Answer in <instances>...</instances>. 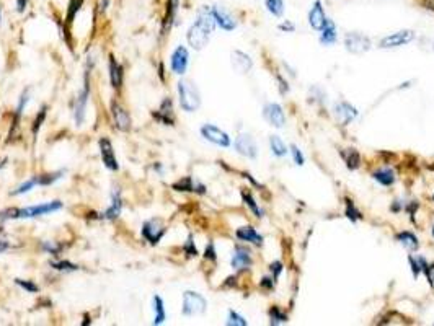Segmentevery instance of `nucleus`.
<instances>
[{
    "label": "nucleus",
    "mask_w": 434,
    "mask_h": 326,
    "mask_svg": "<svg viewBox=\"0 0 434 326\" xmlns=\"http://www.w3.org/2000/svg\"><path fill=\"white\" fill-rule=\"evenodd\" d=\"M154 118L160 121L162 124L173 126L175 123V114H173V103L170 98H165L160 105V108L154 113Z\"/></svg>",
    "instance_id": "17"
},
{
    "label": "nucleus",
    "mask_w": 434,
    "mask_h": 326,
    "mask_svg": "<svg viewBox=\"0 0 434 326\" xmlns=\"http://www.w3.org/2000/svg\"><path fill=\"white\" fill-rule=\"evenodd\" d=\"M110 79H111V85L114 88H118L123 84V69H121L119 62H116L113 56L110 57Z\"/></svg>",
    "instance_id": "24"
},
{
    "label": "nucleus",
    "mask_w": 434,
    "mask_h": 326,
    "mask_svg": "<svg viewBox=\"0 0 434 326\" xmlns=\"http://www.w3.org/2000/svg\"><path fill=\"white\" fill-rule=\"evenodd\" d=\"M17 284L22 285L23 289L28 290V292H38V285H35L33 282L30 281H23V279H17Z\"/></svg>",
    "instance_id": "43"
},
{
    "label": "nucleus",
    "mask_w": 434,
    "mask_h": 326,
    "mask_svg": "<svg viewBox=\"0 0 434 326\" xmlns=\"http://www.w3.org/2000/svg\"><path fill=\"white\" fill-rule=\"evenodd\" d=\"M178 95H180V105L184 111L193 113L201 105V95L196 88V85L191 80H180L178 82Z\"/></svg>",
    "instance_id": "2"
},
{
    "label": "nucleus",
    "mask_w": 434,
    "mask_h": 326,
    "mask_svg": "<svg viewBox=\"0 0 434 326\" xmlns=\"http://www.w3.org/2000/svg\"><path fill=\"white\" fill-rule=\"evenodd\" d=\"M36 186V181H35V178L33 179H30V181H26V183H23L20 188L17 189V191H13L12 194L13 196H18V194H23V193H28V191H31V188H35Z\"/></svg>",
    "instance_id": "39"
},
{
    "label": "nucleus",
    "mask_w": 434,
    "mask_h": 326,
    "mask_svg": "<svg viewBox=\"0 0 434 326\" xmlns=\"http://www.w3.org/2000/svg\"><path fill=\"white\" fill-rule=\"evenodd\" d=\"M271 271H273V274H274V279H277V276H279L281 271H282V264H281V262H273Z\"/></svg>",
    "instance_id": "47"
},
{
    "label": "nucleus",
    "mask_w": 434,
    "mask_h": 326,
    "mask_svg": "<svg viewBox=\"0 0 434 326\" xmlns=\"http://www.w3.org/2000/svg\"><path fill=\"white\" fill-rule=\"evenodd\" d=\"M61 173H52V174H41V176H36L35 181L36 184H41V186H47V184H52L54 181H57V179L61 178Z\"/></svg>",
    "instance_id": "32"
},
{
    "label": "nucleus",
    "mask_w": 434,
    "mask_h": 326,
    "mask_svg": "<svg viewBox=\"0 0 434 326\" xmlns=\"http://www.w3.org/2000/svg\"><path fill=\"white\" fill-rule=\"evenodd\" d=\"M266 8L274 17H282V13H284V2L282 0H266Z\"/></svg>",
    "instance_id": "31"
},
{
    "label": "nucleus",
    "mask_w": 434,
    "mask_h": 326,
    "mask_svg": "<svg viewBox=\"0 0 434 326\" xmlns=\"http://www.w3.org/2000/svg\"><path fill=\"white\" fill-rule=\"evenodd\" d=\"M261 285L266 287V289H273V285H274V281H271L270 277H263V279H261Z\"/></svg>",
    "instance_id": "48"
},
{
    "label": "nucleus",
    "mask_w": 434,
    "mask_h": 326,
    "mask_svg": "<svg viewBox=\"0 0 434 326\" xmlns=\"http://www.w3.org/2000/svg\"><path fill=\"white\" fill-rule=\"evenodd\" d=\"M242 197H243V201H245V202H247V206H248V207H250V209H251V211H253V214H255V216H256L258 218H260V217H263V212L260 211V207H258V206H256L255 199H253V197L250 196V194H248V193H242Z\"/></svg>",
    "instance_id": "33"
},
{
    "label": "nucleus",
    "mask_w": 434,
    "mask_h": 326,
    "mask_svg": "<svg viewBox=\"0 0 434 326\" xmlns=\"http://www.w3.org/2000/svg\"><path fill=\"white\" fill-rule=\"evenodd\" d=\"M227 325L228 326H245L247 325V321H245V318H243V316H240L238 313H235V311H230V313H228V320H227Z\"/></svg>",
    "instance_id": "36"
},
{
    "label": "nucleus",
    "mask_w": 434,
    "mask_h": 326,
    "mask_svg": "<svg viewBox=\"0 0 434 326\" xmlns=\"http://www.w3.org/2000/svg\"><path fill=\"white\" fill-rule=\"evenodd\" d=\"M121 207H123V202H121V196L119 191H116L113 194V201H111V206L106 209V211L101 214V218H106V220H113L121 214Z\"/></svg>",
    "instance_id": "22"
},
{
    "label": "nucleus",
    "mask_w": 434,
    "mask_h": 326,
    "mask_svg": "<svg viewBox=\"0 0 434 326\" xmlns=\"http://www.w3.org/2000/svg\"><path fill=\"white\" fill-rule=\"evenodd\" d=\"M320 41L323 43V44H328V46L333 44V43L336 41V26L331 20H326V25L323 26V30H321Z\"/></svg>",
    "instance_id": "25"
},
{
    "label": "nucleus",
    "mask_w": 434,
    "mask_h": 326,
    "mask_svg": "<svg viewBox=\"0 0 434 326\" xmlns=\"http://www.w3.org/2000/svg\"><path fill=\"white\" fill-rule=\"evenodd\" d=\"M370 40L363 33H348L344 36V46L351 54H363L370 49Z\"/></svg>",
    "instance_id": "5"
},
{
    "label": "nucleus",
    "mask_w": 434,
    "mask_h": 326,
    "mask_svg": "<svg viewBox=\"0 0 434 326\" xmlns=\"http://www.w3.org/2000/svg\"><path fill=\"white\" fill-rule=\"evenodd\" d=\"M397 240L402 243L405 248H408V250H416V248H418V238L414 237L411 232H402V233H398Z\"/></svg>",
    "instance_id": "28"
},
{
    "label": "nucleus",
    "mask_w": 434,
    "mask_h": 326,
    "mask_svg": "<svg viewBox=\"0 0 434 326\" xmlns=\"http://www.w3.org/2000/svg\"><path fill=\"white\" fill-rule=\"evenodd\" d=\"M45 250L49 251L51 255H57V253H59V250H61V246L59 245H54V243H45Z\"/></svg>",
    "instance_id": "45"
},
{
    "label": "nucleus",
    "mask_w": 434,
    "mask_h": 326,
    "mask_svg": "<svg viewBox=\"0 0 434 326\" xmlns=\"http://www.w3.org/2000/svg\"><path fill=\"white\" fill-rule=\"evenodd\" d=\"M26 3H28V0H17V8H18V12H25Z\"/></svg>",
    "instance_id": "50"
},
{
    "label": "nucleus",
    "mask_w": 434,
    "mask_h": 326,
    "mask_svg": "<svg viewBox=\"0 0 434 326\" xmlns=\"http://www.w3.org/2000/svg\"><path fill=\"white\" fill-rule=\"evenodd\" d=\"M281 30H289V31H292V30H294V26L289 25V23H284V25H281Z\"/></svg>",
    "instance_id": "53"
},
{
    "label": "nucleus",
    "mask_w": 434,
    "mask_h": 326,
    "mask_svg": "<svg viewBox=\"0 0 434 326\" xmlns=\"http://www.w3.org/2000/svg\"><path fill=\"white\" fill-rule=\"evenodd\" d=\"M201 134H203L204 139L209 140V142L219 145V147H228V145H230V137H228V134L224 132L222 129H219L212 124L203 126Z\"/></svg>",
    "instance_id": "7"
},
{
    "label": "nucleus",
    "mask_w": 434,
    "mask_h": 326,
    "mask_svg": "<svg viewBox=\"0 0 434 326\" xmlns=\"http://www.w3.org/2000/svg\"><path fill=\"white\" fill-rule=\"evenodd\" d=\"M374 178L375 181H379L380 184H384V186H390V184H393L395 181V174L390 168H382L379 170V172H375Z\"/></svg>",
    "instance_id": "26"
},
{
    "label": "nucleus",
    "mask_w": 434,
    "mask_h": 326,
    "mask_svg": "<svg viewBox=\"0 0 434 326\" xmlns=\"http://www.w3.org/2000/svg\"><path fill=\"white\" fill-rule=\"evenodd\" d=\"M178 3H180V0H168V10H167V22L168 23L173 20L175 12H177V8H178Z\"/></svg>",
    "instance_id": "41"
},
{
    "label": "nucleus",
    "mask_w": 434,
    "mask_h": 326,
    "mask_svg": "<svg viewBox=\"0 0 434 326\" xmlns=\"http://www.w3.org/2000/svg\"><path fill=\"white\" fill-rule=\"evenodd\" d=\"M291 153H292V158H294V162L299 165V167H302L304 165V155L300 153V150L297 145H291Z\"/></svg>",
    "instance_id": "40"
},
{
    "label": "nucleus",
    "mask_w": 434,
    "mask_h": 326,
    "mask_svg": "<svg viewBox=\"0 0 434 326\" xmlns=\"http://www.w3.org/2000/svg\"><path fill=\"white\" fill-rule=\"evenodd\" d=\"M207 302L203 295L196 294V292H184L183 294V313L188 316L193 315H201L206 311Z\"/></svg>",
    "instance_id": "4"
},
{
    "label": "nucleus",
    "mask_w": 434,
    "mask_h": 326,
    "mask_svg": "<svg viewBox=\"0 0 434 326\" xmlns=\"http://www.w3.org/2000/svg\"><path fill=\"white\" fill-rule=\"evenodd\" d=\"M45 118H46V108H43V109L40 111V116H36L35 124H33V134H35V135H36L38 130H40L41 124H43V121H45Z\"/></svg>",
    "instance_id": "42"
},
{
    "label": "nucleus",
    "mask_w": 434,
    "mask_h": 326,
    "mask_svg": "<svg viewBox=\"0 0 434 326\" xmlns=\"http://www.w3.org/2000/svg\"><path fill=\"white\" fill-rule=\"evenodd\" d=\"M100 150H101V158H103V163L106 168L110 170H118L119 165H118V160H116L114 157V152H113V144H111L110 139L103 137L100 140Z\"/></svg>",
    "instance_id": "12"
},
{
    "label": "nucleus",
    "mask_w": 434,
    "mask_h": 326,
    "mask_svg": "<svg viewBox=\"0 0 434 326\" xmlns=\"http://www.w3.org/2000/svg\"><path fill=\"white\" fill-rule=\"evenodd\" d=\"M111 113H113L114 126L119 130L126 132V130L131 129V116H129L128 111H126L119 103H116V101H114L113 106H111Z\"/></svg>",
    "instance_id": "13"
},
{
    "label": "nucleus",
    "mask_w": 434,
    "mask_h": 326,
    "mask_svg": "<svg viewBox=\"0 0 434 326\" xmlns=\"http://www.w3.org/2000/svg\"><path fill=\"white\" fill-rule=\"evenodd\" d=\"M270 144H271L273 153H274L276 157H284V155L287 153V149H286L284 142H282V140H281L279 137H277V135H271Z\"/></svg>",
    "instance_id": "30"
},
{
    "label": "nucleus",
    "mask_w": 434,
    "mask_h": 326,
    "mask_svg": "<svg viewBox=\"0 0 434 326\" xmlns=\"http://www.w3.org/2000/svg\"><path fill=\"white\" fill-rule=\"evenodd\" d=\"M413 40H414V33L411 30H402L382 38L379 46L384 47V49H392V47H400V46L408 44V43H411Z\"/></svg>",
    "instance_id": "6"
},
{
    "label": "nucleus",
    "mask_w": 434,
    "mask_h": 326,
    "mask_svg": "<svg viewBox=\"0 0 434 326\" xmlns=\"http://www.w3.org/2000/svg\"><path fill=\"white\" fill-rule=\"evenodd\" d=\"M335 114L338 116L340 123L349 124L351 121L358 116V109H356L354 106H351L349 103H346V101H341V103L335 106Z\"/></svg>",
    "instance_id": "19"
},
{
    "label": "nucleus",
    "mask_w": 434,
    "mask_h": 326,
    "mask_svg": "<svg viewBox=\"0 0 434 326\" xmlns=\"http://www.w3.org/2000/svg\"><path fill=\"white\" fill-rule=\"evenodd\" d=\"M235 149L238 153H242L243 157H248V158H255L258 155V147H256V142L253 140L251 135L248 134H240L235 140Z\"/></svg>",
    "instance_id": "10"
},
{
    "label": "nucleus",
    "mask_w": 434,
    "mask_h": 326,
    "mask_svg": "<svg viewBox=\"0 0 434 326\" xmlns=\"http://www.w3.org/2000/svg\"><path fill=\"white\" fill-rule=\"evenodd\" d=\"M237 238H240V240H243V241L255 243V245H258V246H260L261 243H263L261 235L253 227H242V228H238V230H237Z\"/></svg>",
    "instance_id": "21"
},
{
    "label": "nucleus",
    "mask_w": 434,
    "mask_h": 326,
    "mask_svg": "<svg viewBox=\"0 0 434 326\" xmlns=\"http://www.w3.org/2000/svg\"><path fill=\"white\" fill-rule=\"evenodd\" d=\"M216 28V20L212 17L211 8L204 7L201 12L198 13V20L193 23L191 28L188 30V43L193 49H203L207 44L209 36Z\"/></svg>",
    "instance_id": "1"
},
{
    "label": "nucleus",
    "mask_w": 434,
    "mask_h": 326,
    "mask_svg": "<svg viewBox=\"0 0 434 326\" xmlns=\"http://www.w3.org/2000/svg\"><path fill=\"white\" fill-rule=\"evenodd\" d=\"M270 316H271V325L284 323V321H287V316L282 313V311L277 308V306H273V308L270 310Z\"/></svg>",
    "instance_id": "34"
},
{
    "label": "nucleus",
    "mask_w": 434,
    "mask_h": 326,
    "mask_svg": "<svg viewBox=\"0 0 434 326\" xmlns=\"http://www.w3.org/2000/svg\"><path fill=\"white\" fill-rule=\"evenodd\" d=\"M173 188L177 189V191H194V193H201V194H204V191H206V188H204L203 184L194 183V179L189 176L183 178L182 181L175 183Z\"/></svg>",
    "instance_id": "23"
},
{
    "label": "nucleus",
    "mask_w": 434,
    "mask_h": 326,
    "mask_svg": "<svg viewBox=\"0 0 434 326\" xmlns=\"http://www.w3.org/2000/svg\"><path fill=\"white\" fill-rule=\"evenodd\" d=\"M341 157L344 158V162H346V165H348L349 170H354V168L359 167V153L356 152V150L346 149V150L341 152Z\"/></svg>",
    "instance_id": "29"
},
{
    "label": "nucleus",
    "mask_w": 434,
    "mask_h": 326,
    "mask_svg": "<svg viewBox=\"0 0 434 326\" xmlns=\"http://www.w3.org/2000/svg\"><path fill=\"white\" fill-rule=\"evenodd\" d=\"M433 199H434V196H433Z\"/></svg>",
    "instance_id": "57"
},
{
    "label": "nucleus",
    "mask_w": 434,
    "mask_h": 326,
    "mask_svg": "<svg viewBox=\"0 0 434 326\" xmlns=\"http://www.w3.org/2000/svg\"><path fill=\"white\" fill-rule=\"evenodd\" d=\"M51 266L54 267V269H57V271H64V272H69V271H77V269H79V266L72 264V262H69V261L51 262Z\"/></svg>",
    "instance_id": "35"
},
{
    "label": "nucleus",
    "mask_w": 434,
    "mask_h": 326,
    "mask_svg": "<svg viewBox=\"0 0 434 326\" xmlns=\"http://www.w3.org/2000/svg\"><path fill=\"white\" fill-rule=\"evenodd\" d=\"M424 3H426V7L429 8V10L434 12V0H424Z\"/></svg>",
    "instance_id": "52"
},
{
    "label": "nucleus",
    "mask_w": 434,
    "mask_h": 326,
    "mask_svg": "<svg viewBox=\"0 0 434 326\" xmlns=\"http://www.w3.org/2000/svg\"><path fill=\"white\" fill-rule=\"evenodd\" d=\"M206 258H209V260H216V251H214L212 245H209L206 248Z\"/></svg>",
    "instance_id": "49"
},
{
    "label": "nucleus",
    "mask_w": 434,
    "mask_h": 326,
    "mask_svg": "<svg viewBox=\"0 0 434 326\" xmlns=\"http://www.w3.org/2000/svg\"><path fill=\"white\" fill-rule=\"evenodd\" d=\"M211 12H212L214 20H216V23L222 28V30L230 31V30H233V28L237 26V23H235V20H233V17L227 10H224L222 7H219V5L212 7Z\"/></svg>",
    "instance_id": "15"
},
{
    "label": "nucleus",
    "mask_w": 434,
    "mask_h": 326,
    "mask_svg": "<svg viewBox=\"0 0 434 326\" xmlns=\"http://www.w3.org/2000/svg\"><path fill=\"white\" fill-rule=\"evenodd\" d=\"M184 250H186V251H188V255H189V256H196V255H198L196 248H194V246H193V240H191V238H189V240H188V243H186V246H184Z\"/></svg>",
    "instance_id": "46"
},
{
    "label": "nucleus",
    "mask_w": 434,
    "mask_h": 326,
    "mask_svg": "<svg viewBox=\"0 0 434 326\" xmlns=\"http://www.w3.org/2000/svg\"><path fill=\"white\" fill-rule=\"evenodd\" d=\"M188 59H189L188 51L184 49L183 46H178L172 54V61H170L172 70L175 72V74H178V75L184 74V70H186V67H188Z\"/></svg>",
    "instance_id": "14"
},
{
    "label": "nucleus",
    "mask_w": 434,
    "mask_h": 326,
    "mask_svg": "<svg viewBox=\"0 0 434 326\" xmlns=\"http://www.w3.org/2000/svg\"><path fill=\"white\" fill-rule=\"evenodd\" d=\"M433 46H434V43H433Z\"/></svg>",
    "instance_id": "56"
},
{
    "label": "nucleus",
    "mask_w": 434,
    "mask_h": 326,
    "mask_svg": "<svg viewBox=\"0 0 434 326\" xmlns=\"http://www.w3.org/2000/svg\"><path fill=\"white\" fill-rule=\"evenodd\" d=\"M424 274H426V277H428L429 285L434 287V264H429L424 267Z\"/></svg>",
    "instance_id": "44"
},
{
    "label": "nucleus",
    "mask_w": 434,
    "mask_h": 326,
    "mask_svg": "<svg viewBox=\"0 0 434 326\" xmlns=\"http://www.w3.org/2000/svg\"><path fill=\"white\" fill-rule=\"evenodd\" d=\"M3 163H5V162H3ZM3 163H0V168H2V167H3Z\"/></svg>",
    "instance_id": "54"
},
{
    "label": "nucleus",
    "mask_w": 434,
    "mask_h": 326,
    "mask_svg": "<svg viewBox=\"0 0 434 326\" xmlns=\"http://www.w3.org/2000/svg\"><path fill=\"white\" fill-rule=\"evenodd\" d=\"M154 311H155V318H154V325H162L165 321V306H163V300L160 299L159 295L154 297Z\"/></svg>",
    "instance_id": "27"
},
{
    "label": "nucleus",
    "mask_w": 434,
    "mask_h": 326,
    "mask_svg": "<svg viewBox=\"0 0 434 326\" xmlns=\"http://www.w3.org/2000/svg\"><path fill=\"white\" fill-rule=\"evenodd\" d=\"M62 209V202L59 201H52V202H45L40 204V206H28L23 209H17V216L15 218H33V217H40V216H46V214L56 212Z\"/></svg>",
    "instance_id": "3"
},
{
    "label": "nucleus",
    "mask_w": 434,
    "mask_h": 326,
    "mask_svg": "<svg viewBox=\"0 0 434 326\" xmlns=\"http://www.w3.org/2000/svg\"><path fill=\"white\" fill-rule=\"evenodd\" d=\"M346 216H348V218H351V220L361 218V214L356 211V207L353 206V202H351L349 199H346Z\"/></svg>",
    "instance_id": "38"
},
{
    "label": "nucleus",
    "mask_w": 434,
    "mask_h": 326,
    "mask_svg": "<svg viewBox=\"0 0 434 326\" xmlns=\"http://www.w3.org/2000/svg\"><path fill=\"white\" fill-rule=\"evenodd\" d=\"M89 96H90V87H89V80H87L85 75V82H84V88L80 90V93L77 95L75 100V123L82 124L85 119V111H87V103H89Z\"/></svg>",
    "instance_id": "9"
},
{
    "label": "nucleus",
    "mask_w": 434,
    "mask_h": 326,
    "mask_svg": "<svg viewBox=\"0 0 434 326\" xmlns=\"http://www.w3.org/2000/svg\"><path fill=\"white\" fill-rule=\"evenodd\" d=\"M263 116H265V119L271 126H274V128H284L286 116H284V111H282L279 105H276V103L266 105L265 109H263Z\"/></svg>",
    "instance_id": "11"
},
{
    "label": "nucleus",
    "mask_w": 434,
    "mask_h": 326,
    "mask_svg": "<svg viewBox=\"0 0 434 326\" xmlns=\"http://www.w3.org/2000/svg\"><path fill=\"white\" fill-rule=\"evenodd\" d=\"M230 62H232L233 70L238 72V74H247V72H250V69L253 67L250 56L242 51H233L230 56Z\"/></svg>",
    "instance_id": "16"
},
{
    "label": "nucleus",
    "mask_w": 434,
    "mask_h": 326,
    "mask_svg": "<svg viewBox=\"0 0 434 326\" xmlns=\"http://www.w3.org/2000/svg\"><path fill=\"white\" fill-rule=\"evenodd\" d=\"M251 264V256L245 248H235V253L232 256V267L233 269H245Z\"/></svg>",
    "instance_id": "20"
},
{
    "label": "nucleus",
    "mask_w": 434,
    "mask_h": 326,
    "mask_svg": "<svg viewBox=\"0 0 434 326\" xmlns=\"http://www.w3.org/2000/svg\"><path fill=\"white\" fill-rule=\"evenodd\" d=\"M163 233H165V227L162 225V222H160L159 218H152V220H147V222L144 223V227H142V237L147 241L152 243V245L159 243L160 238L163 237Z\"/></svg>",
    "instance_id": "8"
},
{
    "label": "nucleus",
    "mask_w": 434,
    "mask_h": 326,
    "mask_svg": "<svg viewBox=\"0 0 434 326\" xmlns=\"http://www.w3.org/2000/svg\"><path fill=\"white\" fill-rule=\"evenodd\" d=\"M433 235H434V228H433Z\"/></svg>",
    "instance_id": "55"
},
{
    "label": "nucleus",
    "mask_w": 434,
    "mask_h": 326,
    "mask_svg": "<svg viewBox=\"0 0 434 326\" xmlns=\"http://www.w3.org/2000/svg\"><path fill=\"white\" fill-rule=\"evenodd\" d=\"M82 3H84V0H72L70 7H69V13H67V22H72V18H74V15H75V12L80 10Z\"/></svg>",
    "instance_id": "37"
},
{
    "label": "nucleus",
    "mask_w": 434,
    "mask_h": 326,
    "mask_svg": "<svg viewBox=\"0 0 434 326\" xmlns=\"http://www.w3.org/2000/svg\"><path fill=\"white\" fill-rule=\"evenodd\" d=\"M309 23H310V26L317 31H321L323 30V26L326 25V17H325L323 7H321L320 2H315L314 7H312V10L309 13Z\"/></svg>",
    "instance_id": "18"
},
{
    "label": "nucleus",
    "mask_w": 434,
    "mask_h": 326,
    "mask_svg": "<svg viewBox=\"0 0 434 326\" xmlns=\"http://www.w3.org/2000/svg\"><path fill=\"white\" fill-rule=\"evenodd\" d=\"M7 248H8V243H7L5 240H0V253H2V251H5Z\"/></svg>",
    "instance_id": "51"
}]
</instances>
